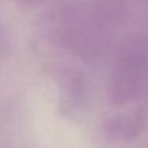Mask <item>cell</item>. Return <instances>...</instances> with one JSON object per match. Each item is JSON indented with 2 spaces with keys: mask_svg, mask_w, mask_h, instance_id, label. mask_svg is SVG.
<instances>
[{
  "mask_svg": "<svg viewBox=\"0 0 148 148\" xmlns=\"http://www.w3.org/2000/svg\"><path fill=\"white\" fill-rule=\"evenodd\" d=\"M38 1H40V0H25V3H32V4H35Z\"/></svg>",
  "mask_w": 148,
  "mask_h": 148,
  "instance_id": "3957f363",
  "label": "cell"
},
{
  "mask_svg": "<svg viewBox=\"0 0 148 148\" xmlns=\"http://www.w3.org/2000/svg\"><path fill=\"white\" fill-rule=\"evenodd\" d=\"M147 124V114L141 109L115 115L105 122V135L111 141H130L137 138Z\"/></svg>",
  "mask_w": 148,
  "mask_h": 148,
  "instance_id": "7a4b0ae2",
  "label": "cell"
},
{
  "mask_svg": "<svg viewBox=\"0 0 148 148\" xmlns=\"http://www.w3.org/2000/svg\"><path fill=\"white\" fill-rule=\"evenodd\" d=\"M148 89V43L132 42L118 60L112 82L111 99L122 105L140 98Z\"/></svg>",
  "mask_w": 148,
  "mask_h": 148,
  "instance_id": "6da1fadb",
  "label": "cell"
}]
</instances>
